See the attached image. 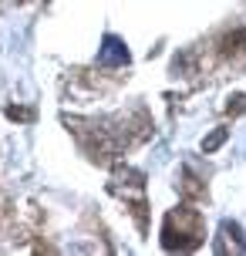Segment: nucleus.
<instances>
[{
    "instance_id": "f03ea898",
    "label": "nucleus",
    "mask_w": 246,
    "mask_h": 256,
    "mask_svg": "<svg viewBox=\"0 0 246 256\" xmlns=\"http://www.w3.org/2000/svg\"><path fill=\"white\" fill-rule=\"evenodd\" d=\"M220 58L226 64H246V27H236L226 38H220Z\"/></svg>"
},
{
    "instance_id": "f257e3e1",
    "label": "nucleus",
    "mask_w": 246,
    "mask_h": 256,
    "mask_svg": "<svg viewBox=\"0 0 246 256\" xmlns=\"http://www.w3.org/2000/svg\"><path fill=\"white\" fill-rule=\"evenodd\" d=\"M206 240V222L202 212L192 206H179V209H168L162 219V246L166 250H182L189 253Z\"/></svg>"
},
{
    "instance_id": "7ed1b4c3",
    "label": "nucleus",
    "mask_w": 246,
    "mask_h": 256,
    "mask_svg": "<svg viewBox=\"0 0 246 256\" xmlns=\"http://www.w3.org/2000/svg\"><path fill=\"white\" fill-rule=\"evenodd\" d=\"M102 64H112V68H118V64L128 61V51H125V44L118 38H104V48H102Z\"/></svg>"
}]
</instances>
